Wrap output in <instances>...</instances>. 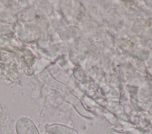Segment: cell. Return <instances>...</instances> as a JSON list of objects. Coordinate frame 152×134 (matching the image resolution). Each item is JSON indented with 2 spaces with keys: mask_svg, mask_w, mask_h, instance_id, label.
<instances>
[{
  "mask_svg": "<svg viewBox=\"0 0 152 134\" xmlns=\"http://www.w3.org/2000/svg\"><path fill=\"white\" fill-rule=\"evenodd\" d=\"M17 134H40L33 121L28 117H21L15 123Z\"/></svg>",
  "mask_w": 152,
  "mask_h": 134,
  "instance_id": "cell-1",
  "label": "cell"
},
{
  "mask_svg": "<svg viewBox=\"0 0 152 134\" xmlns=\"http://www.w3.org/2000/svg\"><path fill=\"white\" fill-rule=\"evenodd\" d=\"M45 129L48 134H78L74 129L59 123L47 124Z\"/></svg>",
  "mask_w": 152,
  "mask_h": 134,
  "instance_id": "cell-2",
  "label": "cell"
}]
</instances>
